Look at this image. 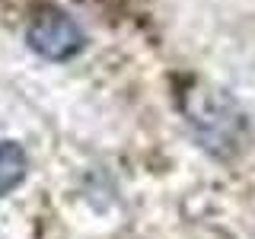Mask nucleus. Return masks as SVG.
<instances>
[{
	"instance_id": "obj_1",
	"label": "nucleus",
	"mask_w": 255,
	"mask_h": 239,
	"mask_svg": "<svg viewBox=\"0 0 255 239\" xmlns=\"http://www.w3.org/2000/svg\"><path fill=\"white\" fill-rule=\"evenodd\" d=\"M185 115L204 140H230L236 131H243V115L233 106V99L201 83H195L185 93Z\"/></svg>"
},
{
	"instance_id": "obj_2",
	"label": "nucleus",
	"mask_w": 255,
	"mask_h": 239,
	"mask_svg": "<svg viewBox=\"0 0 255 239\" xmlns=\"http://www.w3.org/2000/svg\"><path fill=\"white\" fill-rule=\"evenodd\" d=\"M29 45L48 61H67L83 51L86 35L83 29L61 10H42L29 26Z\"/></svg>"
},
{
	"instance_id": "obj_3",
	"label": "nucleus",
	"mask_w": 255,
	"mask_h": 239,
	"mask_svg": "<svg viewBox=\"0 0 255 239\" xmlns=\"http://www.w3.org/2000/svg\"><path fill=\"white\" fill-rule=\"evenodd\" d=\"M26 169H29L26 150L13 140H0V198L10 195V191L26 179Z\"/></svg>"
}]
</instances>
